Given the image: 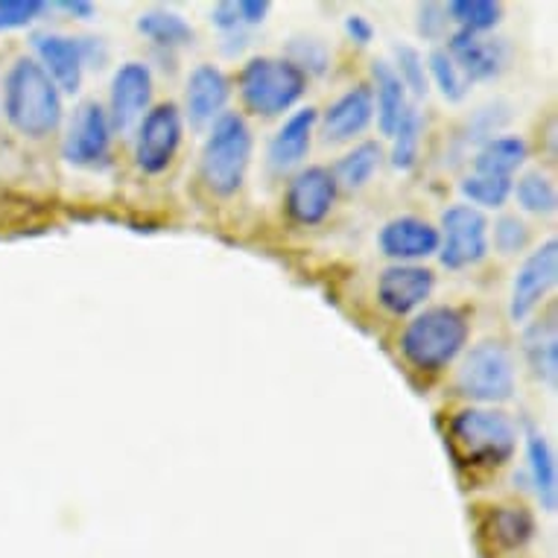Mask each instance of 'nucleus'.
<instances>
[{
  "instance_id": "22",
  "label": "nucleus",
  "mask_w": 558,
  "mask_h": 558,
  "mask_svg": "<svg viewBox=\"0 0 558 558\" xmlns=\"http://www.w3.org/2000/svg\"><path fill=\"white\" fill-rule=\"evenodd\" d=\"M372 80H375L377 88V126L384 135L392 137L395 126L401 123L403 111H407V88L395 74V68L389 62H375L372 64Z\"/></svg>"
},
{
  "instance_id": "12",
  "label": "nucleus",
  "mask_w": 558,
  "mask_h": 558,
  "mask_svg": "<svg viewBox=\"0 0 558 558\" xmlns=\"http://www.w3.org/2000/svg\"><path fill=\"white\" fill-rule=\"evenodd\" d=\"M558 275V243L547 240L544 246L535 248L523 266L514 275L512 284V304H509V316L514 322L530 319L535 307L544 302V295L553 290Z\"/></svg>"
},
{
  "instance_id": "9",
  "label": "nucleus",
  "mask_w": 558,
  "mask_h": 558,
  "mask_svg": "<svg viewBox=\"0 0 558 558\" xmlns=\"http://www.w3.org/2000/svg\"><path fill=\"white\" fill-rule=\"evenodd\" d=\"M111 123L97 100H85L74 109L62 141V156L74 167H97L109 158Z\"/></svg>"
},
{
  "instance_id": "25",
  "label": "nucleus",
  "mask_w": 558,
  "mask_h": 558,
  "mask_svg": "<svg viewBox=\"0 0 558 558\" xmlns=\"http://www.w3.org/2000/svg\"><path fill=\"white\" fill-rule=\"evenodd\" d=\"M380 158H384V149L375 141H363L357 147L345 153L339 158L337 170H333V179H337V187L342 184L345 191H360L372 182V175L377 173L380 167Z\"/></svg>"
},
{
  "instance_id": "17",
  "label": "nucleus",
  "mask_w": 558,
  "mask_h": 558,
  "mask_svg": "<svg viewBox=\"0 0 558 558\" xmlns=\"http://www.w3.org/2000/svg\"><path fill=\"white\" fill-rule=\"evenodd\" d=\"M380 252L398 264L422 260L439 252V229L418 217H395L377 234Z\"/></svg>"
},
{
  "instance_id": "24",
  "label": "nucleus",
  "mask_w": 558,
  "mask_h": 558,
  "mask_svg": "<svg viewBox=\"0 0 558 558\" xmlns=\"http://www.w3.org/2000/svg\"><path fill=\"white\" fill-rule=\"evenodd\" d=\"M526 345V360H530L532 375L538 377L541 384L556 386L558 377V333L556 322L544 319L538 325H532L523 337Z\"/></svg>"
},
{
  "instance_id": "19",
  "label": "nucleus",
  "mask_w": 558,
  "mask_h": 558,
  "mask_svg": "<svg viewBox=\"0 0 558 558\" xmlns=\"http://www.w3.org/2000/svg\"><path fill=\"white\" fill-rule=\"evenodd\" d=\"M316 120H319V111L307 106V109L293 111L290 118L284 120V126L278 129L269 141V149H266V158H269V170L278 175L290 173L293 167H299L307 156L313 141V129H316Z\"/></svg>"
},
{
  "instance_id": "14",
  "label": "nucleus",
  "mask_w": 558,
  "mask_h": 558,
  "mask_svg": "<svg viewBox=\"0 0 558 558\" xmlns=\"http://www.w3.org/2000/svg\"><path fill=\"white\" fill-rule=\"evenodd\" d=\"M448 56L468 83H488L504 74L506 62H509V47L497 38H483L476 33L457 29L448 41Z\"/></svg>"
},
{
  "instance_id": "21",
  "label": "nucleus",
  "mask_w": 558,
  "mask_h": 558,
  "mask_svg": "<svg viewBox=\"0 0 558 558\" xmlns=\"http://www.w3.org/2000/svg\"><path fill=\"white\" fill-rule=\"evenodd\" d=\"M526 459H530V476L535 497L541 509L556 512L558 506V476H556V457L549 450V441L538 430L526 433Z\"/></svg>"
},
{
  "instance_id": "29",
  "label": "nucleus",
  "mask_w": 558,
  "mask_h": 558,
  "mask_svg": "<svg viewBox=\"0 0 558 558\" xmlns=\"http://www.w3.org/2000/svg\"><path fill=\"white\" fill-rule=\"evenodd\" d=\"M392 165L395 170H412L418 161V144H422V114L407 106L401 123L392 132Z\"/></svg>"
},
{
  "instance_id": "40",
  "label": "nucleus",
  "mask_w": 558,
  "mask_h": 558,
  "mask_svg": "<svg viewBox=\"0 0 558 558\" xmlns=\"http://www.w3.org/2000/svg\"><path fill=\"white\" fill-rule=\"evenodd\" d=\"M80 41V53H83V64H94V68H100L106 62V45H102L100 38H76Z\"/></svg>"
},
{
  "instance_id": "16",
  "label": "nucleus",
  "mask_w": 558,
  "mask_h": 558,
  "mask_svg": "<svg viewBox=\"0 0 558 558\" xmlns=\"http://www.w3.org/2000/svg\"><path fill=\"white\" fill-rule=\"evenodd\" d=\"M33 50L38 56V64L45 74L56 83V88L64 94H76L83 88V53L80 41L62 33H36L33 36Z\"/></svg>"
},
{
  "instance_id": "20",
  "label": "nucleus",
  "mask_w": 558,
  "mask_h": 558,
  "mask_svg": "<svg viewBox=\"0 0 558 558\" xmlns=\"http://www.w3.org/2000/svg\"><path fill=\"white\" fill-rule=\"evenodd\" d=\"M532 532H535L532 514L514 506H497L483 523V538L492 541V553H512L526 547Z\"/></svg>"
},
{
  "instance_id": "28",
  "label": "nucleus",
  "mask_w": 558,
  "mask_h": 558,
  "mask_svg": "<svg viewBox=\"0 0 558 558\" xmlns=\"http://www.w3.org/2000/svg\"><path fill=\"white\" fill-rule=\"evenodd\" d=\"M459 191L471 202V208H504L506 199L512 196V179H497V175L471 173L462 179Z\"/></svg>"
},
{
  "instance_id": "7",
  "label": "nucleus",
  "mask_w": 558,
  "mask_h": 558,
  "mask_svg": "<svg viewBox=\"0 0 558 558\" xmlns=\"http://www.w3.org/2000/svg\"><path fill=\"white\" fill-rule=\"evenodd\" d=\"M488 255V220L471 205H450L441 214L439 260L448 269H465Z\"/></svg>"
},
{
  "instance_id": "37",
  "label": "nucleus",
  "mask_w": 558,
  "mask_h": 558,
  "mask_svg": "<svg viewBox=\"0 0 558 558\" xmlns=\"http://www.w3.org/2000/svg\"><path fill=\"white\" fill-rule=\"evenodd\" d=\"M211 24L217 29H222V33H234V29L243 27L238 15V3H231V0L217 3V7L211 10Z\"/></svg>"
},
{
  "instance_id": "13",
  "label": "nucleus",
  "mask_w": 558,
  "mask_h": 558,
  "mask_svg": "<svg viewBox=\"0 0 558 558\" xmlns=\"http://www.w3.org/2000/svg\"><path fill=\"white\" fill-rule=\"evenodd\" d=\"M433 287H436V275L427 266L395 264L377 278V302L395 316H407L430 299Z\"/></svg>"
},
{
  "instance_id": "6",
  "label": "nucleus",
  "mask_w": 558,
  "mask_h": 558,
  "mask_svg": "<svg viewBox=\"0 0 558 558\" xmlns=\"http://www.w3.org/2000/svg\"><path fill=\"white\" fill-rule=\"evenodd\" d=\"M457 389L476 403H504L514 395V360L504 342H480L457 372Z\"/></svg>"
},
{
  "instance_id": "33",
  "label": "nucleus",
  "mask_w": 558,
  "mask_h": 558,
  "mask_svg": "<svg viewBox=\"0 0 558 558\" xmlns=\"http://www.w3.org/2000/svg\"><path fill=\"white\" fill-rule=\"evenodd\" d=\"M287 62H293L304 76H322L328 71V47L316 38H293L287 47Z\"/></svg>"
},
{
  "instance_id": "38",
  "label": "nucleus",
  "mask_w": 558,
  "mask_h": 558,
  "mask_svg": "<svg viewBox=\"0 0 558 558\" xmlns=\"http://www.w3.org/2000/svg\"><path fill=\"white\" fill-rule=\"evenodd\" d=\"M272 10V3L269 0H240L238 3V15H240V24H264L266 15Z\"/></svg>"
},
{
  "instance_id": "31",
  "label": "nucleus",
  "mask_w": 558,
  "mask_h": 558,
  "mask_svg": "<svg viewBox=\"0 0 558 558\" xmlns=\"http://www.w3.org/2000/svg\"><path fill=\"white\" fill-rule=\"evenodd\" d=\"M427 68H430L433 83H436V88H439L445 100H450V102L465 100L468 80L459 74V68L453 64V59L448 56V50H433L430 59H427Z\"/></svg>"
},
{
  "instance_id": "35",
  "label": "nucleus",
  "mask_w": 558,
  "mask_h": 558,
  "mask_svg": "<svg viewBox=\"0 0 558 558\" xmlns=\"http://www.w3.org/2000/svg\"><path fill=\"white\" fill-rule=\"evenodd\" d=\"M530 243V229L518 217H500L495 222V246L504 255H518Z\"/></svg>"
},
{
  "instance_id": "4",
  "label": "nucleus",
  "mask_w": 558,
  "mask_h": 558,
  "mask_svg": "<svg viewBox=\"0 0 558 558\" xmlns=\"http://www.w3.org/2000/svg\"><path fill=\"white\" fill-rule=\"evenodd\" d=\"M252 161V129L240 114H222L199 158V175L214 196H234Z\"/></svg>"
},
{
  "instance_id": "15",
  "label": "nucleus",
  "mask_w": 558,
  "mask_h": 558,
  "mask_svg": "<svg viewBox=\"0 0 558 558\" xmlns=\"http://www.w3.org/2000/svg\"><path fill=\"white\" fill-rule=\"evenodd\" d=\"M231 97L229 76L222 74L217 64H199L187 76V94H184V109L193 129L214 126L226 114V102Z\"/></svg>"
},
{
  "instance_id": "39",
  "label": "nucleus",
  "mask_w": 558,
  "mask_h": 558,
  "mask_svg": "<svg viewBox=\"0 0 558 558\" xmlns=\"http://www.w3.org/2000/svg\"><path fill=\"white\" fill-rule=\"evenodd\" d=\"M345 33L357 45H372V38H375V27H372V21L366 15H348L345 19Z\"/></svg>"
},
{
  "instance_id": "5",
  "label": "nucleus",
  "mask_w": 558,
  "mask_h": 558,
  "mask_svg": "<svg viewBox=\"0 0 558 558\" xmlns=\"http://www.w3.org/2000/svg\"><path fill=\"white\" fill-rule=\"evenodd\" d=\"M307 88V76L287 59L255 56L248 59L240 74V94L248 111L260 118H278L302 100Z\"/></svg>"
},
{
  "instance_id": "26",
  "label": "nucleus",
  "mask_w": 558,
  "mask_h": 558,
  "mask_svg": "<svg viewBox=\"0 0 558 558\" xmlns=\"http://www.w3.org/2000/svg\"><path fill=\"white\" fill-rule=\"evenodd\" d=\"M137 33L147 36L149 41H156L158 47H184L193 41V27L182 15L167 10L144 12L137 19Z\"/></svg>"
},
{
  "instance_id": "1",
  "label": "nucleus",
  "mask_w": 558,
  "mask_h": 558,
  "mask_svg": "<svg viewBox=\"0 0 558 558\" xmlns=\"http://www.w3.org/2000/svg\"><path fill=\"white\" fill-rule=\"evenodd\" d=\"M3 114L15 132L36 141L62 126V94L36 59L21 56L10 68L3 85Z\"/></svg>"
},
{
  "instance_id": "27",
  "label": "nucleus",
  "mask_w": 558,
  "mask_h": 558,
  "mask_svg": "<svg viewBox=\"0 0 558 558\" xmlns=\"http://www.w3.org/2000/svg\"><path fill=\"white\" fill-rule=\"evenodd\" d=\"M445 10L450 21H457L459 29L476 33V36L485 29H495L504 19V7L495 0H453Z\"/></svg>"
},
{
  "instance_id": "23",
  "label": "nucleus",
  "mask_w": 558,
  "mask_h": 558,
  "mask_svg": "<svg viewBox=\"0 0 558 558\" xmlns=\"http://www.w3.org/2000/svg\"><path fill=\"white\" fill-rule=\"evenodd\" d=\"M530 147L518 135L488 137L474 158V173L497 175V179H512V173L526 161Z\"/></svg>"
},
{
  "instance_id": "18",
  "label": "nucleus",
  "mask_w": 558,
  "mask_h": 558,
  "mask_svg": "<svg viewBox=\"0 0 558 558\" xmlns=\"http://www.w3.org/2000/svg\"><path fill=\"white\" fill-rule=\"evenodd\" d=\"M375 118V94L368 85H357L330 102L325 118H322V137L328 144H345L351 137L366 132V126Z\"/></svg>"
},
{
  "instance_id": "11",
  "label": "nucleus",
  "mask_w": 558,
  "mask_h": 558,
  "mask_svg": "<svg viewBox=\"0 0 558 558\" xmlns=\"http://www.w3.org/2000/svg\"><path fill=\"white\" fill-rule=\"evenodd\" d=\"M337 179L328 167H304L287 184V214L299 226H319L337 202Z\"/></svg>"
},
{
  "instance_id": "2",
  "label": "nucleus",
  "mask_w": 558,
  "mask_h": 558,
  "mask_svg": "<svg viewBox=\"0 0 558 558\" xmlns=\"http://www.w3.org/2000/svg\"><path fill=\"white\" fill-rule=\"evenodd\" d=\"M471 325L468 316L457 307H430L418 313L407 325L401 337L403 357L410 360V366L418 372H441L459 357V351L465 348Z\"/></svg>"
},
{
  "instance_id": "10",
  "label": "nucleus",
  "mask_w": 558,
  "mask_h": 558,
  "mask_svg": "<svg viewBox=\"0 0 558 558\" xmlns=\"http://www.w3.org/2000/svg\"><path fill=\"white\" fill-rule=\"evenodd\" d=\"M153 100V71L144 62H123L111 76L109 123L111 132H129L144 120Z\"/></svg>"
},
{
  "instance_id": "34",
  "label": "nucleus",
  "mask_w": 558,
  "mask_h": 558,
  "mask_svg": "<svg viewBox=\"0 0 558 558\" xmlns=\"http://www.w3.org/2000/svg\"><path fill=\"white\" fill-rule=\"evenodd\" d=\"M47 12L45 0H0V33L29 27Z\"/></svg>"
},
{
  "instance_id": "36",
  "label": "nucleus",
  "mask_w": 558,
  "mask_h": 558,
  "mask_svg": "<svg viewBox=\"0 0 558 558\" xmlns=\"http://www.w3.org/2000/svg\"><path fill=\"white\" fill-rule=\"evenodd\" d=\"M448 10L441 7V3H422L418 7V33L424 38H441L445 36V29H448Z\"/></svg>"
},
{
  "instance_id": "30",
  "label": "nucleus",
  "mask_w": 558,
  "mask_h": 558,
  "mask_svg": "<svg viewBox=\"0 0 558 558\" xmlns=\"http://www.w3.org/2000/svg\"><path fill=\"white\" fill-rule=\"evenodd\" d=\"M512 193L518 196V205L530 214H553L558 205L556 187L544 173H526L512 184Z\"/></svg>"
},
{
  "instance_id": "3",
  "label": "nucleus",
  "mask_w": 558,
  "mask_h": 558,
  "mask_svg": "<svg viewBox=\"0 0 558 558\" xmlns=\"http://www.w3.org/2000/svg\"><path fill=\"white\" fill-rule=\"evenodd\" d=\"M450 448L471 468H500L518 448V430L506 412L471 407L450 418Z\"/></svg>"
},
{
  "instance_id": "8",
  "label": "nucleus",
  "mask_w": 558,
  "mask_h": 558,
  "mask_svg": "<svg viewBox=\"0 0 558 558\" xmlns=\"http://www.w3.org/2000/svg\"><path fill=\"white\" fill-rule=\"evenodd\" d=\"M182 111L175 102H161L156 109H149L137 126L135 165L149 175L165 173L182 147Z\"/></svg>"
},
{
  "instance_id": "32",
  "label": "nucleus",
  "mask_w": 558,
  "mask_h": 558,
  "mask_svg": "<svg viewBox=\"0 0 558 558\" xmlns=\"http://www.w3.org/2000/svg\"><path fill=\"white\" fill-rule=\"evenodd\" d=\"M395 74L403 83V88H410L415 97L427 94V64H424L422 53L410 45L395 47Z\"/></svg>"
},
{
  "instance_id": "41",
  "label": "nucleus",
  "mask_w": 558,
  "mask_h": 558,
  "mask_svg": "<svg viewBox=\"0 0 558 558\" xmlns=\"http://www.w3.org/2000/svg\"><path fill=\"white\" fill-rule=\"evenodd\" d=\"M56 7L68 12V15H74V19H94V3H88V0H64V3H56Z\"/></svg>"
}]
</instances>
